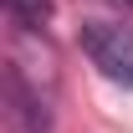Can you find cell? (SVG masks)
Here are the masks:
<instances>
[{"label":"cell","mask_w":133,"mask_h":133,"mask_svg":"<svg viewBox=\"0 0 133 133\" xmlns=\"http://www.w3.org/2000/svg\"><path fill=\"white\" fill-rule=\"evenodd\" d=\"M82 51L92 56L108 82L133 87V26H108V21H92L82 26Z\"/></svg>","instance_id":"6da1fadb"},{"label":"cell","mask_w":133,"mask_h":133,"mask_svg":"<svg viewBox=\"0 0 133 133\" xmlns=\"http://www.w3.org/2000/svg\"><path fill=\"white\" fill-rule=\"evenodd\" d=\"M5 10H10V21H16L21 31H31V26H46L51 0H5Z\"/></svg>","instance_id":"7a4b0ae2"},{"label":"cell","mask_w":133,"mask_h":133,"mask_svg":"<svg viewBox=\"0 0 133 133\" xmlns=\"http://www.w3.org/2000/svg\"><path fill=\"white\" fill-rule=\"evenodd\" d=\"M113 5H123V10H133V0H113Z\"/></svg>","instance_id":"3957f363"}]
</instances>
